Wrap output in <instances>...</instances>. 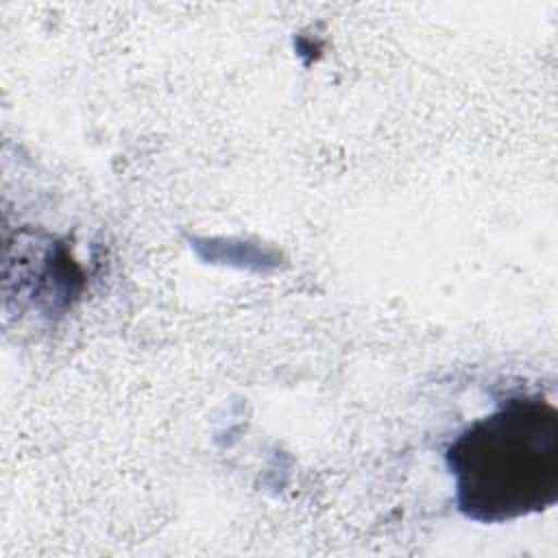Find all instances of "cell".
Here are the masks:
<instances>
[{
  "instance_id": "6da1fadb",
  "label": "cell",
  "mask_w": 558,
  "mask_h": 558,
  "mask_svg": "<svg viewBox=\"0 0 558 558\" xmlns=\"http://www.w3.org/2000/svg\"><path fill=\"white\" fill-rule=\"evenodd\" d=\"M460 512L504 523L558 499V410L541 395L504 401L466 425L447 447Z\"/></svg>"
}]
</instances>
